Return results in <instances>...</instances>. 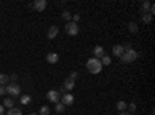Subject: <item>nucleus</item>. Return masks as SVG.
<instances>
[{
    "instance_id": "f257e3e1",
    "label": "nucleus",
    "mask_w": 155,
    "mask_h": 115,
    "mask_svg": "<svg viewBox=\"0 0 155 115\" xmlns=\"http://www.w3.org/2000/svg\"><path fill=\"white\" fill-rule=\"evenodd\" d=\"M87 70L92 73V75H98V73H101V70H102V64H101V61L96 59V58H90V59L87 61Z\"/></svg>"
},
{
    "instance_id": "f03ea898",
    "label": "nucleus",
    "mask_w": 155,
    "mask_h": 115,
    "mask_svg": "<svg viewBox=\"0 0 155 115\" xmlns=\"http://www.w3.org/2000/svg\"><path fill=\"white\" fill-rule=\"evenodd\" d=\"M120 59H121V62H124V64H130V62H135V61L138 59V53L135 52L134 48L126 50V52L123 53V56H121Z\"/></svg>"
},
{
    "instance_id": "7ed1b4c3",
    "label": "nucleus",
    "mask_w": 155,
    "mask_h": 115,
    "mask_svg": "<svg viewBox=\"0 0 155 115\" xmlns=\"http://www.w3.org/2000/svg\"><path fill=\"white\" fill-rule=\"evenodd\" d=\"M6 87V93L9 95V96H19L20 95V86L17 84V83H9L8 86H5Z\"/></svg>"
},
{
    "instance_id": "20e7f679",
    "label": "nucleus",
    "mask_w": 155,
    "mask_h": 115,
    "mask_svg": "<svg viewBox=\"0 0 155 115\" xmlns=\"http://www.w3.org/2000/svg\"><path fill=\"white\" fill-rule=\"evenodd\" d=\"M65 33L68 36H76L78 33H79V25L74 23V22H68L65 25Z\"/></svg>"
},
{
    "instance_id": "39448f33",
    "label": "nucleus",
    "mask_w": 155,
    "mask_h": 115,
    "mask_svg": "<svg viewBox=\"0 0 155 115\" xmlns=\"http://www.w3.org/2000/svg\"><path fill=\"white\" fill-rule=\"evenodd\" d=\"M61 96H62V95H61L58 90H54V89H53V90H48V92H47V100L51 101V103H54V104L61 101Z\"/></svg>"
},
{
    "instance_id": "423d86ee",
    "label": "nucleus",
    "mask_w": 155,
    "mask_h": 115,
    "mask_svg": "<svg viewBox=\"0 0 155 115\" xmlns=\"http://www.w3.org/2000/svg\"><path fill=\"white\" fill-rule=\"evenodd\" d=\"M31 8L37 12H42L47 9V0H34V3L31 5Z\"/></svg>"
},
{
    "instance_id": "0eeeda50",
    "label": "nucleus",
    "mask_w": 155,
    "mask_h": 115,
    "mask_svg": "<svg viewBox=\"0 0 155 115\" xmlns=\"http://www.w3.org/2000/svg\"><path fill=\"white\" fill-rule=\"evenodd\" d=\"M61 103L64 104V106H71L73 103H74V96L71 95V93H64L62 96H61Z\"/></svg>"
},
{
    "instance_id": "6e6552de",
    "label": "nucleus",
    "mask_w": 155,
    "mask_h": 115,
    "mask_svg": "<svg viewBox=\"0 0 155 115\" xmlns=\"http://www.w3.org/2000/svg\"><path fill=\"white\" fill-rule=\"evenodd\" d=\"M58 34H59V27L51 25V27L48 28V31H47V37H48V39H56Z\"/></svg>"
},
{
    "instance_id": "1a4fd4ad",
    "label": "nucleus",
    "mask_w": 155,
    "mask_h": 115,
    "mask_svg": "<svg viewBox=\"0 0 155 115\" xmlns=\"http://www.w3.org/2000/svg\"><path fill=\"white\" fill-rule=\"evenodd\" d=\"M106 55V50H104V47H101V45H96L95 48H93V58H96V59H101L102 56Z\"/></svg>"
},
{
    "instance_id": "9d476101",
    "label": "nucleus",
    "mask_w": 155,
    "mask_h": 115,
    "mask_svg": "<svg viewBox=\"0 0 155 115\" xmlns=\"http://www.w3.org/2000/svg\"><path fill=\"white\" fill-rule=\"evenodd\" d=\"M47 62H50V64H58L59 62V55L58 53H54V52H51V53H47Z\"/></svg>"
},
{
    "instance_id": "9b49d317",
    "label": "nucleus",
    "mask_w": 155,
    "mask_h": 115,
    "mask_svg": "<svg viewBox=\"0 0 155 115\" xmlns=\"http://www.w3.org/2000/svg\"><path fill=\"white\" fill-rule=\"evenodd\" d=\"M62 87H64V90H65V92H68V93H70V92L73 90V89H74V81H73V79H70V78H67L65 81H64V86H62Z\"/></svg>"
},
{
    "instance_id": "f8f14e48",
    "label": "nucleus",
    "mask_w": 155,
    "mask_h": 115,
    "mask_svg": "<svg viewBox=\"0 0 155 115\" xmlns=\"http://www.w3.org/2000/svg\"><path fill=\"white\" fill-rule=\"evenodd\" d=\"M112 53L115 55V56H118V58H121L123 56V53H124V48H123V45H115L113 48H112Z\"/></svg>"
},
{
    "instance_id": "ddd939ff",
    "label": "nucleus",
    "mask_w": 155,
    "mask_h": 115,
    "mask_svg": "<svg viewBox=\"0 0 155 115\" xmlns=\"http://www.w3.org/2000/svg\"><path fill=\"white\" fill-rule=\"evenodd\" d=\"M9 84V75L0 73V86H8Z\"/></svg>"
},
{
    "instance_id": "4468645a",
    "label": "nucleus",
    "mask_w": 155,
    "mask_h": 115,
    "mask_svg": "<svg viewBox=\"0 0 155 115\" xmlns=\"http://www.w3.org/2000/svg\"><path fill=\"white\" fill-rule=\"evenodd\" d=\"M19 101H20L22 106H28V104L31 103V96H30V95H22Z\"/></svg>"
},
{
    "instance_id": "2eb2a0df",
    "label": "nucleus",
    "mask_w": 155,
    "mask_h": 115,
    "mask_svg": "<svg viewBox=\"0 0 155 115\" xmlns=\"http://www.w3.org/2000/svg\"><path fill=\"white\" fill-rule=\"evenodd\" d=\"M116 109H118L120 112H126L127 110V103H126V101H123V100H120L118 103H116Z\"/></svg>"
},
{
    "instance_id": "dca6fc26",
    "label": "nucleus",
    "mask_w": 155,
    "mask_h": 115,
    "mask_svg": "<svg viewBox=\"0 0 155 115\" xmlns=\"http://www.w3.org/2000/svg\"><path fill=\"white\" fill-rule=\"evenodd\" d=\"M5 115H23V112L19 107H11V109H8V112Z\"/></svg>"
},
{
    "instance_id": "f3484780",
    "label": "nucleus",
    "mask_w": 155,
    "mask_h": 115,
    "mask_svg": "<svg viewBox=\"0 0 155 115\" xmlns=\"http://www.w3.org/2000/svg\"><path fill=\"white\" fill-rule=\"evenodd\" d=\"M127 30L135 34V33H138V25H137L135 22H129V23H127Z\"/></svg>"
},
{
    "instance_id": "a211bd4d",
    "label": "nucleus",
    "mask_w": 155,
    "mask_h": 115,
    "mask_svg": "<svg viewBox=\"0 0 155 115\" xmlns=\"http://www.w3.org/2000/svg\"><path fill=\"white\" fill-rule=\"evenodd\" d=\"M71 17H73V14H71L70 11H67V9H65V11L62 12V19L65 20L67 23H68V22H71Z\"/></svg>"
},
{
    "instance_id": "6ab92c4d",
    "label": "nucleus",
    "mask_w": 155,
    "mask_h": 115,
    "mask_svg": "<svg viewBox=\"0 0 155 115\" xmlns=\"http://www.w3.org/2000/svg\"><path fill=\"white\" fill-rule=\"evenodd\" d=\"M99 61H101V64H102V67H104V66H110V64H112V59H110V56H107V55H104Z\"/></svg>"
},
{
    "instance_id": "aec40b11",
    "label": "nucleus",
    "mask_w": 155,
    "mask_h": 115,
    "mask_svg": "<svg viewBox=\"0 0 155 115\" xmlns=\"http://www.w3.org/2000/svg\"><path fill=\"white\" fill-rule=\"evenodd\" d=\"M150 5H152V3L149 2V0H144V2L141 3V11H143V12H146V14H147V11H149Z\"/></svg>"
},
{
    "instance_id": "412c9836",
    "label": "nucleus",
    "mask_w": 155,
    "mask_h": 115,
    "mask_svg": "<svg viewBox=\"0 0 155 115\" xmlns=\"http://www.w3.org/2000/svg\"><path fill=\"white\" fill-rule=\"evenodd\" d=\"M2 106H3V107L11 109V107H14V101L9 100V98H6V100H3V104H2Z\"/></svg>"
},
{
    "instance_id": "4be33fe9",
    "label": "nucleus",
    "mask_w": 155,
    "mask_h": 115,
    "mask_svg": "<svg viewBox=\"0 0 155 115\" xmlns=\"http://www.w3.org/2000/svg\"><path fill=\"white\" fill-rule=\"evenodd\" d=\"M50 112H51V110H50L48 106H42L41 109H39V113H37V115H50Z\"/></svg>"
},
{
    "instance_id": "5701e85b",
    "label": "nucleus",
    "mask_w": 155,
    "mask_h": 115,
    "mask_svg": "<svg viewBox=\"0 0 155 115\" xmlns=\"http://www.w3.org/2000/svg\"><path fill=\"white\" fill-rule=\"evenodd\" d=\"M54 110H56L58 113H62L64 110H65V106H64L61 101H59V103H56V106H54Z\"/></svg>"
},
{
    "instance_id": "b1692460",
    "label": "nucleus",
    "mask_w": 155,
    "mask_h": 115,
    "mask_svg": "<svg viewBox=\"0 0 155 115\" xmlns=\"http://www.w3.org/2000/svg\"><path fill=\"white\" fill-rule=\"evenodd\" d=\"M141 20H143L144 23H150V22H152V16H149V14H146V12H143V14H141Z\"/></svg>"
},
{
    "instance_id": "393cba45",
    "label": "nucleus",
    "mask_w": 155,
    "mask_h": 115,
    "mask_svg": "<svg viewBox=\"0 0 155 115\" xmlns=\"http://www.w3.org/2000/svg\"><path fill=\"white\" fill-rule=\"evenodd\" d=\"M17 79H19V75L17 73H11L9 75V83H17Z\"/></svg>"
},
{
    "instance_id": "a878e982",
    "label": "nucleus",
    "mask_w": 155,
    "mask_h": 115,
    "mask_svg": "<svg viewBox=\"0 0 155 115\" xmlns=\"http://www.w3.org/2000/svg\"><path fill=\"white\" fill-rule=\"evenodd\" d=\"M68 78H70V79H73V81L76 83V79L79 78V73H78V72H71V73H70V76H68Z\"/></svg>"
},
{
    "instance_id": "bb28decb",
    "label": "nucleus",
    "mask_w": 155,
    "mask_h": 115,
    "mask_svg": "<svg viewBox=\"0 0 155 115\" xmlns=\"http://www.w3.org/2000/svg\"><path fill=\"white\" fill-rule=\"evenodd\" d=\"M127 109H129V113H130V112H135V110H137V104H135V103L127 104Z\"/></svg>"
},
{
    "instance_id": "cd10ccee",
    "label": "nucleus",
    "mask_w": 155,
    "mask_h": 115,
    "mask_svg": "<svg viewBox=\"0 0 155 115\" xmlns=\"http://www.w3.org/2000/svg\"><path fill=\"white\" fill-rule=\"evenodd\" d=\"M79 19H81V16H79V14H73V17H71V22L78 23V22H79Z\"/></svg>"
},
{
    "instance_id": "c85d7f7f",
    "label": "nucleus",
    "mask_w": 155,
    "mask_h": 115,
    "mask_svg": "<svg viewBox=\"0 0 155 115\" xmlns=\"http://www.w3.org/2000/svg\"><path fill=\"white\" fill-rule=\"evenodd\" d=\"M3 95H6V87L0 86V96H3Z\"/></svg>"
},
{
    "instance_id": "c756f323",
    "label": "nucleus",
    "mask_w": 155,
    "mask_h": 115,
    "mask_svg": "<svg viewBox=\"0 0 155 115\" xmlns=\"http://www.w3.org/2000/svg\"><path fill=\"white\" fill-rule=\"evenodd\" d=\"M147 14H149V16H153V14H155V6H153V5H150V8H149V11H147Z\"/></svg>"
},
{
    "instance_id": "7c9ffc66",
    "label": "nucleus",
    "mask_w": 155,
    "mask_h": 115,
    "mask_svg": "<svg viewBox=\"0 0 155 115\" xmlns=\"http://www.w3.org/2000/svg\"><path fill=\"white\" fill-rule=\"evenodd\" d=\"M5 113H6V112H5V107L0 104V115H5Z\"/></svg>"
},
{
    "instance_id": "2f4dec72",
    "label": "nucleus",
    "mask_w": 155,
    "mask_h": 115,
    "mask_svg": "<svg viewBox=\"0 0 155 115\" xmlns=\"http://www.w3.org/2000/svg\"><path fill=\"white\" fill-rule=\"evenodd\" d=\"M120 115H130V113H129V112H121Z\"/></svg>"
},
{
    "instance_id": "473e14b6",
    "label": "nucleus",
    "mask_w": 155,
    "mask_h": 115,
    "mask_svg": "<svg viewBox=\"0 0 155 115\" xmlns=\"http://www.w3.org/2000/svg\"><path fill=\"white\" fill-rule=\"evenodd\" d=\"M30 115H37V113H36V112H31V113H30Z\"/></svg>"
},
{
    "instance_id": "72a5a7b5",
    "label": "nucleus",
    "mask_w": 155,
    "mask_h": 115,
    "mask_svg": "<svg viewBox=\"0 0 155 115\" xmlns=\"http://www.w3.org/2000/svg\"><path fill=\"white\" fill-rule=\"evenodd\" d=\"M150 115H153V113H150Z\"/></svg>"
}]
</instances>
